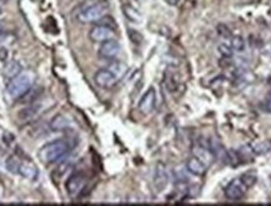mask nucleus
Returning <instances> with one entry per match:
<instances>
[{
    "label": "nucleus",
    "mask_w": 271,
    "mask_h": 206,
    "mask_svg": "<svg viewBox=\"0 0 271 206\" xmlns=\"http://www.w3.org/2000/svg\"><path fill=\"white\" fill-rule=\"evenodd\" d=\"M4 194H5V187H4L3 184L0 183V200L4 197Z\"/></svg>",
    "instance_id": "nucleus-29"
},
{
    "label": "nucleus",
    "mask_w": 271,
    "mask_h": 206,
    "mask_svg": "<svg viewBox=\"0 0 271 206\" xmlns=\"http://www.w3.org/2000/svg\"><path fill=\"white\" fill-rule=\"evenodd\" d=\"M0 13H1V10H0Z\"/></svg>",
    "instance_id": "nucleus-32"
},
{
    "label": "nucleus",
    "mask_w": 271,
    "mask_h": 206,
    "mask_svg": "<svg viewBox=\"0 0 271 206\" xmlns=\"http://www.w3.org/2000/svg\"><path fill=\"white\" fill-rule=\"evenodd\" d=\"M270 144H271V141H270Z\"/></svg>",
    "instance_id": "nucleus-33"
},
{
    "label": "nucleus",
    "mask_w": 271,
    "mask_h": 206,
    "mask_svg": "<svg viewBox=\"0 0 271 206\" xmlns=\"http://www.w3.org/2000/svg\"><path fill=\"white\" fill-rule=\"evenodd\" d=\"M42 111H43V107H42L41 103H29L25 108H23L21 112L18 113V118H19V121L25 122L26 124V122L33 121V120H35V118L38 117L42 113Z\"/></svg>",
    "instance_id": "nucleus-11"
},
{
    "label": "nucleus",
    "mask_w": 271,
    "mask_h": 206,
    "mask_svg": "<svg viewBox=\"0 0 271 206\" xmlns=\"http://www.w3.org/2000/svg\"><path fill=\"white\" fill-rule=\"evenodd\" d=\"M208 150L211 151L215 160H219V161L228 164V150H225V147L219 140L215 139V137L210 139V141H208Z\"/></svg>",
    "instance_id": "nucleus-13"
},
{
    "label": "nucleus",
    "mask_w": 271,
    "mask_h": 206,
    "mask_svg": "<svg viewBox=\"0 0 271 206\" xmlns=\"http://www.w3.org/2000/svg\"><path fill=\"white\" fill-rule=\"evenodd\" d=\"M156 91L153 87L148 88L146 91V93L143 94L142 98H141L140 103H138V111L143 115H149L152 113V111L155 109L156 106Z\"/></svg>",
    "instance_id": "nucleus-8"
},
{
    "label": "nucleus",
    "mask_w": 271,
    "mask_h": 206,
    "mask_svg": "<svg viewBox=\"0 0 271 206\" xmlns=\"http://www.w3.org/2000/svg\"><path fill=\"white\" fill-rule=\"evenodd\" d=\"M246 190H248V188L244 186V184H242L240 180H232V181L229 183V185L225 187V196H226V199H229V200L237 201L244 197Z\"/></svg>",
    "instance_id": "nucleus-10"
},
{
    "label": "nucleus",
    "mask_w": 271,
    "mask_h": 206,
    "mask_svg": "<svg viewBox=\"0 0 271 206\" xmlns=\"http://www.w3.org/2000/svg\"><path fill=\"white\" fill-rule=\"evenodd\" d=\"M165 1H167V3L171 4V5H175V4L178 3V0H165Z\"/></svg>",
    "instance_id": "nucleus-30"
},
{
    "label": "nucleus",
    "mask_w": 271,
    "mask_h": 206,
    "mask_svg": "<svg viewBox=\"0 0 271 206\" xmlns=\"http://www.w3.org/2000/svg\"><path fill=\"white\" fill-rule=\"evenodd\" d=\"M19 175L23 176L24 179L30 180V181H35L39 176V171L35 166V164L33 161H30L29 159L24 160L21 162V167H19Z\"/></svg>",
    "instance_id": "nucleus-12"
},
{
    "label": "nucleus",
    "mask_w": 271,
    "mask_h": 206,
    "mask_svg": "<svg viewBox=\"0 0 271 206\" xmlns=\"http://www.w3.org/2000/svg\"><path fill=\"white\" fill-rule=\"evenodd\" d=\"M219 33L224 37H231V33L225 25H219Z\"/></svg>",
    "instance_id": "nucleus-26"
},
{
    "label": "nucleus",
    "mask_w": 271,
    "mask_h": 206,
    "mask_svg": "<svg viewBox=\"0 0 271 206\" xmlns=\"http://www.w3.org/2000/svg\"><path fill=\"white\" fill-rule=\"evenodd\" d=\"M72 148H73V144H70L69 140H54L44 144L39 150L38 157L44 165H52V164L62 161Z\"/></svg>",
    "instance_id": "nucleus-1"
},
{
    "label": "nucleus",
    "mask_w": 271,
    "mask_h": 206,
    "mask_svg": "<svg viewBox=\"0 0 271 206\" xmlns=\"http://www.w3.org/2000/svg\"><path fill=\"white\" fill-rule=\"evenodd\" d=\"M21 157L13 153L10 156L6 159L5 161V167L9 172H12V174H19V167H21Z\"/></svg>",
    "instance_id": "nucleus-20"
},
{
    "label": "nucleus",
    "mask_w": 271,
    "mask_h": 206,
    "mask_svg": "<svg viewBox=\"0 0 271 206\" xmlns=\"http://www.w3.org/2000/svg\"><path fill=\"white\" fill-rule=\"evenodd\" d=\"M23 71V68H21V64L18 61H10L9 63H6L5 68H4V76L8 78V80H12L14 78L15 76L21 73Z\"/></svg>",
    "instance_id": "nucleus-18"
},
{
    "label": "nucleus",
    "mask_w": 271,
    "mask_h": 206,
    "mask_svg": "<svg viewBox=\"0 0 271 206\" xmlns=\"http://www.w3.org/2000/svg\"><path fill=\"white\" fill-rule=\"evenodd\" d=\"M8 57V52L5 49H0V61H4Z\"/></svg>",
    "instance_id": "nucleus-27"
},
{
    "label": "nucleus",
    "mask_w": 271,
    "mask_h": 206,
    "mask_svg": "<svg viewBox=\"0 0 271 206\" xmlns=\"http://www.w3.org/2000/svg\"><path fill=\"white\" fill-rule=\"evenodd\" d=\"M1 32H3V27H1V24H0V34H1Z\"/></svg>",
    "instance_id": "nucleus-31"
},
{
    "label": "nucleus",
    "mask_w": 271,
    "mask_h": 206,
    "mask_svg": "<svg viewBox=\"0 0 271 206\" xmlns=\"http://www.w3.org/2000/svg\"><path fill=\"white\" fill-rule=\"evenodd\" d=\"M94 83H96L98 87L101 88H112L116 85V83L118 82V78L112 73L108 68H102V69H98V71L94 73Z\"/></svg>",
    "instance_id": "nucleus-7"
},
{
    "label": "nucleus",
    "mask_w": 271,
    "mask_h": 206,
    "mask_svg": "<svg viewBox=\"0 0 271 206\" xmlns=\"http://www.w3.org/2000/svg\"><path fill=\"white\" fill-rule=\"evenodd\" d=\"M108 69H109V71H111L112 73L117 77V78H118V80H121V78H122V77L127 73V71H128V67H127L125 63L113 59L111 64L108 65Z\"/></svg>",
    "instance_id": "nucleus-17"
},
{
    "label": "nucleus",
    "mask_w": 271,
    "mask_h": 206,
    "mask_svg": "<svg viewBox=\"0 0 271 206\" xmlns=\"http://www.w3.org/2000/svg\"><path fill=\"white\" fill-rule=\"evenodd\" d=\"M121 50H122V47H121L120 41H116V39H111V41L101 43L98 49V56L103 59L113 61L120 56Z\"/></svg>",
    "instance_id": "nucleus-6"
},
{
    "label": "nucleus",
    "mask_w": 271,
    "mask_h": 206,
    "mask_svg": "<svg viewBox=\"0 0 271 206\" xmlns=\"http://www.w3.org/2000/svg\"><path fill=\"white\" fill-rule=\"evenodd\" d=\"M85 186H87V177L82 172H74V174L70 175L68 177L67 183H65V190H67V194L70 197H76L81 196L83 191H84Z\"/></svg>",
    "instance_id": "nucleus-4"
},
{
    "label": "nucleus",
    "mask_w": 271,
    "mask_h": 206,
    "mask_svg": "<svg viewBox=\"0 0 271 206\" xmlns=\"http://www.w3.org/2000/svg\"><path fill=\"white\" fill-rule=\"evenodd\" d=\"M251 148H252L254 153L261 155V153H265V152H268V151L271 150V144H270V142H264V144H255L254 147H251Z\"/></svg>",
    "instance_id": "nucleus-24"
},
{
    "label": "nucleus",
    "mask_w": 271,
    "mask_h": 206,
    "mask_svg": "<svg viewBox=\"0 0 271 206\" xmlns=\"http://www.w3.org/2000/svg\"><path fill=\"white\" fill-rule=\"evenodd\" d=\"M35 82V76L30 71H21L14 78L9 80L6 84V92L13 100H21L29 91Z\"/></svg>",
    "instance_id": "nucleus-2"
},
{
    "label": "nucleus",
    "mask_w": 271,
    "mask_h": 206,
    "mask_svg": "<svg viewBox=\"0 0 271 206\" xmlns=\"http://www.w3.org/2000/svg\"><path fill=\"white\" fill-rule=\"evenodd\" d=\"M52 131H67L70 127V120L65 115H56L49 124Z\"/></svg>",
    "instance_id": "nucleus-16"
},
{
    "label": "nucleus",
    "mask_w": 271,
    "mask_h": 206,
    "mask_svg": "<svg viewBox=\"0 0 271 206\" xmlns=\"http://www.w3.org/2000/svg\"><path fill=\"white\" fill-rule=\"evenodd\" d=\"M266 108H268L269 112H271V93L268 97V100H266Z\"/></svg>",
    "instance_id": "nucleus-28"
},
{
    "label": "nucleus",
    "mask_w": 271,
    "mask_h": 206,
    "mask_svg": "<svg viewBox=\"0 0 271 206\" xmlns=\"http://www.w3.org/2000/svg\"><path fill=\"white\" fill-rule=\"evenodd\" d=\"M240 181L244 184V186H245L246 188L254 187L257 183L256 171L249 170V171H246V172H244V174L241 175V177H240Z\"/></svg>",
    "instance_id": "nucleus-19"
},
{
    "label": "nucleus",
    "mask_w": 271,
    "mask_h": 206,
    "mask_svg": "<svg viewBox=\"0 0 271 206\" xmlns=\"http://www.w3.org/2000/svg\"><path fill=\"white\" fill-rule=\"evenodd\" d=\"M186 170L187 172L195 175V176H204L206 174L207 166L204 162L200 161L197 157L192 156L186 161Z\"/></svg>",
    "instance_id": "nucleus-14"
},
{
    "label": "nucleus",
    "mask_w": 271,
    "mask_h": 206,
    "mask_svg": "<svg viewBox=\"0 0 271 206\" xmlns=\"http://www.w3.org/2000/svg\"><path fill=\"white\" fill-rule=\"evenodd\" d=\"M107 4L98 1V3H92L89 5L82 8L78 12V14H77V19L83 24H97L104 15H107Z\"/></svg>",
    "instance_id": "nucleus-3"
},
{
    "label": "nucleus",
    "mask_w": 271,
    "mask_h": 206,
    "mask_svg": "<svg viewBox=\"0 0 271 206\" xmlns=\"http://www.w3.org/2000/svg\"><path fill=\"white\" fill-rule=\"evenodd\" d=\"M128 36H129V38H131V41H133L134 44H141V43H142L143 37H142V34H141L140 32H137V30L129 29L128 30Z\"/></svg>",
    "instance_id": "nucleus-25"
},
{
    "label": "nucleus",
    "mask_w": 271,
    "mask_h": 206,
    "mask_svg": "<svg viewBox=\"0 0 271 206\" xmlns=\"http://www.w3.org/2000/svg\"><path fill=\"white\" fill-rule=\"evenodd\" d=\"M193 156L197 157L201 162H204L207 167H210L212 165L213 160H215V157L211 153V151L208 150V147H204L201 144H197V146L193 147Z\"/></svg>",
    "instance_id": "nucleus-15"
},
{
    "label": "nucleus",
    "mask_w": 271,
    "mask_h": 206,
    "mask_svg": "<svg viewBox=\"0 0 271 206\" xmlns=\"http://www.w3.org/2000/svg\"><path fill=\"white\" fill-rule=\"evenodd\" d=\"M219 53L221 54L224 58H231L233 54V50L231 48V45L226 44V43H222V44L219 45Z\"/></svg>",
    "instance_id": "nucleus-23"
},
{
    "label": "nucleus",
    "mask_w": 271,
    "mask_h": 206,
    "mask_svg": "<svg viewBox=\"0 0 271 206\" xmlns=\"http://www.w3.org/2000/svg\"><path fill=\"white\" fill-rule=\"evenodd\" d=\"M89 39L94 43H103V41L116 39V29L104 25V24L97 23L92 29L89 30Z\"/></svg>",
    "instance_id": "nucleus-5"
},
{
    "label": "nucleus",
    "mask_w": 271,
    "mask_h": 206,
    "mask_svg": "<svg viewBox=\"0 0 271 206\" xmlns=\"http://www.w3.org/2000/svg\"><path fill=\"white\" fill-rule=\"evenodd\" d=\"M231 48H232L233 52H244L245 50V39L240 36L231 37Z\"/></svg>",
    "instance_id": "nucleus-22"
},
{
    "label": "nucleus",
    "mask_w": 271,
    "mask_h": 206,
    "mask_svg": "<svg viewBox=\"0 0 271 206\" xmlns=\"http://www.w3.org/2000/svg\"><path fill=\"white\" fill-rule=\"evenodd\" d=\"M168 179L169 177L166 165L162 164V162H158L157 165H156L155 174H153V185H155L156 191H164L167 184H168Z\"/></svg>",
    "instance_id": "nucleus-9"
},
{
    "label": "nucleus",
    "mask_w": 271,
    "mask_h": 206,
    "mask_svg": "<svg viewBox=\"0 0 271 206\" xmlns=\"http://www.w3.org/2000/svg\"><path fill=\"white\" fill-rule=\"evenodd\" d=\"M123 12H125V17H127L129 21H134V23H140V21H142V17H141V14L138 13V10L134 9V8H132L131 5L123 6Z\"/></svg>",
    "instance_id": "nucleus-21"
}]
</instances>
